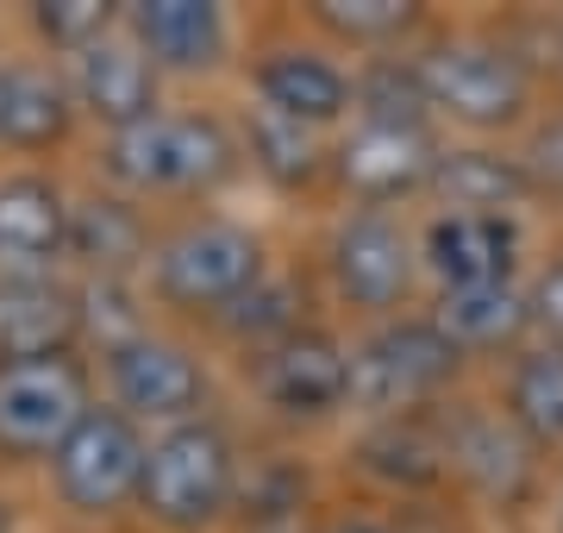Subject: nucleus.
<instances>
[{
	"mask_svg": "<svg viewBox=\"0 0 563 533\" xmlns=\"http://www.w3.org/2000/svg\"><path fill=\"white\" fill-rule=\"evenodd\" d=\"M526 302H532V320H544V327L558 333V346H563V264H551V270H544V276H539V289H532Z\"/></svg>",
	"mask_w": 563,
	"mask_h": 533,
	"instance_id": "7c9ffc66",
	"label": "nucleus"
},
{
	"mask_svg": "<svg viewBox=\"0 0 563 533\" xmlns=\"http://www.w3.org/2000/svg\"><path fill=\"white\" fill-rule=\"evenodd\" d=\"M88 409H95L88 377L69 351L0 365V452L7 458H51Z\"/></svg>",
	"mask_w": 563,
	"mask_h": 533,
	"instance_id": "0eeeda50",
	"label": "nucleus"
},
{
	"mask_svg": "<svg viewBox=\"0 0 563 533\" xmlns=\"http://www.w3.org/2000/svg\"><path fill=\"white\" fill-rule=\"evenodd\" d=\"M507 421L539 446L563 439V346H532L514 358V370H507Z\"/></svg>",
	"mask_w": 563,
	"mask_h": 533,
	"instance_id": "4be33fe9",
	"label": "nucleus"
},
{
	"mask_svg": "<svg viewBox=\"0 0 563 533\" xmlns=\"http://www.w3.org/2000/svg\"><path fill=\"white\" fill-rule=\"evenodd\" d=\"M439 170V144L426 126H351V139L339 144V176L351 195H363L369 207L401 202L413 188H432Z\"/></svg>",
	"mask_w": 563,
	"mask_h": 533,
	"instance_id": "f8f14e48",
	"label": "nucleus"
},
{
	"mask_svg": "<svg viewBox=\"0 0 563 533\" xmlns=\"http://www.w3.org/2000/svg\"><path fill=\"white\" fill-rule=\"evenodd\" d=\"M151 276H157L163 302L225 314L263 276V239L239 220H195L157 246Z\"/></svg>",
	"mask_w": 563,
	"mask_h": 533,
	"instance_id": "7ed1b4c3",
	"label": "nucleus"
},
{
	"mask_svg": "<svg viewBox=\"0 0 563 533\" xmlns=\"http://www.w3.org/2000/svg\"><path fill=\"white\" fill-rule=\"evenodd\" d=\"M325 533H395V527H383V521H369V514H351V521H332Z\"/></svg>",
	"mask_w": 563,
	"mask_h": 533,
	"instance_id": "2f4dec72",
	"label": "nucleus"
},
{
	"mask_svg": "<svg viewBox=\"0 0 563 533\" xmlns=\"http://www.w3.org/2000/svg\"><path fill=\"white\" fill-rule=\"evenodd\" d=\"M239 170V144L207 113H151L107 139V176L139 195H195Z\"/></svg>",
	"mask_w": 563,
	"mask_h": 533,
	"instance_id": "f257e3e1",
	"label": "nucleus"
},
{
	"mask_svg": "<svg viewBox=\"0 0 563 533\" xmlns=\"http://www.w3.org/2000/svg\"><path fill=\"white\" fill-rule=\"evenodd\" d=\"M420 88L426 107L451 113L457 126H476V132H501L526 113V69L514 51L488 39H444L432 44L420 63Z\"/></svg>",
	"mask_w": 563,
	"mask_h": 533,
	"instance_id": "39448f33",
	"label": "nucleus"
},
{
	"mask_svg": "<svg viewBox=\"0 0 563 533\" xmlns=\"http://www.w3.org/2000/svg\"><path fill=\"white\" fill-rule=\"evenodd\" d=\"M526 320H532V302H526L514 283H483V289H444L432 327L451 339L457 351H495L507 339H520Z\"/></svg>",
	"mask_w": 563,
	"mask_h": 533,
	"instance_id": "aec40b11",
	"label": "nucleus"
},
{
	"mask_svg": "<svg viewBox=\"0 0 563 533\" xmlns=\"http://www.w3.org/2000/svg\"><path fill=\"white\" fill-rule=\"evenodd\" d=\"M520 164H526V176H532V188L563 195V120L539 126V139H532V151H526Z\"/></svg>",
	"mask_w": 563,
	"mask_h": 533,
	"instance_id": "c756f323",
	"label": "nucleus"
},
{
	"mask_svg": "<svg viewBox=\"0 0 563 533\" xmlns=\"http://www.w3.org/2000/svg\"><path fill=\"white\" fill-rule=\"evenodd\" d=\"M444 458L483 496H520L526 471H532L526 433L514 421H501V414H463L457 427H451V439H444Z\"/></svg>",
	"mask_w": 563,
	"mask_h": 533,
	"instance_id": "6ab92c4d",
	"label": "nucleus"
},
{
	"mask_svg": "<svg viewBox=\"0 0 563 533\" xmlns=\"http://www.w3.org/2000/svg\"><path fill=\"white\" fill-rule=\"evenodd\" d=\"M69 251V202L44 176H0V276H51Z\"/></svg>",
	"mask_w": 563,
	"mask_h": 533,
	"instance_id": "2eb2a0df",
	"label": "nucleus"
},
{
	"mask_svg": "<svg viewBox=\"0 0 563 533\" xmlns=\"http://www.w3.org/2000/svg\"><path fill=\"white\" fill-rule=\"evenodd\" d=\"M313 20H320L325 32L351 39V44H388V39H401L420 13H413L407 0H320Z\"/></svg>",
	"mask_w": 563,
	"mask_h": 533,
	"instance_id": "bb28decb",
	"label": "nucleus"
},
{
	"mask_svg": "<svg viewBox=\"0 0 563 533\" xmlns=\"http://www.w3.org/2000/svg\"><path fill=\"white\" fill-rule=\"evenodd\" d=\"M0 76H7V69H0Z\"/></svg>",
	"mask_w": 563,
	"mask_h": 533,
	"instance_id": "72a5a7b5",
	"label": "nucleus"
},
{
	"mask_svg": "<svg viewBox=\"0 0 563 533\" xmlns=\"http://www.w3.org/2000/svg\"><path fill=\"white\" fill-rule=\"evenodd\" d=\"M51 477L57 496L76 514H113L139 496L144 477V433L139 421H125L120 409H88L69 427L57 452H51Z\"/></svg>",
	"mask_w": 563,
	"mask_h": 533,
	"instance_id": "423d86ee",
	"label": "nucleus"
},
{
	"mask_svg": "<svg viewBox=\"0 0 563 533\" xmlns=\"http://www.w3.org/2000/svg\"><path fill=\"white\" fill-rule=\"evenodd\" d=\"M107 390H113V409L125 421H157V427H181L195 421L207 395L201 365L176 346V339H157V333H125L107 346Z\"/></svg>",
	"mask_w": 563,
	"mask_h": 533,
	"instance_id": "6e6552de",
	"label": "nucleus"
},
{
	"mask_svg": "<svg viewBox=\"0 0 563 533\" xmlns=\"http://www.w3.org/2000/svg\"><path fill=\"white\" fill-rule=\"evenodd\" d=\"M69 101L107 132H132L157 113V69L125 32H107L69 57Z\"/></svg>",
	"mask_w": 563,
	"mask_h": 533,
	"instance_id": "9b49d317",
	"label": "nucleus"
},
{
	"mask_svg": "<svg viewBox=\"0 0 563 533\" xmlns=\"http://www.w3.org/2000/svg\"><path fill=\"white\" fill-rule=\"evenodd\" d=\"M257 95H263V113L320 132V126L344 120L351 76L332 57H320V51H269L257 63Z\"/></svg>",
	"mask_w": 563,
	"mask_h": 533,
	"instance_id": "f3484780",
	"label": "nucleus"
},
{
	"mask_svg": "<svg viewBox=\"0 0 563 533\" xmlns=\"http://www.w3.org/2000/svg\"><path fill=\"white\" fill-rule=\"evenodd\" d=\"M81 327V302L51 276H0V365L57 358Z\"/></svg>",
	"mask_w": 563,
	"mask_h": 533,
	"instance_id": "dca6fc26",
	"label": "nucleus"
},
{
	"mask_svg": "<svg viewBox=\"0 0 563 533\" xmlns=\"http://www.w3.org/2000/svg\"><path fill=\"white\" fill-rule=\"evenodd\" d=\"M413 239L401 226L388 220L383 207H363L332 232V283L351 308H369V314H388L407 302L413 289Z\"/></svg>",
	"mask_w": 563,
	"mask_h": 533,
	"instance_id": "1a4fd4ad",
	"label": "nucleus"
},
{
	"mask_svg": "<svg viewBox=\"0 0 563 533\" xmlns=\"http://www.w3.org/2000/svg\"><path fill=\"white\" fill-rule=\"evenodd\" d=\"M301 295L288 283H276V276H257V283L244 289L239 302L220 314L225 327L239 333V339H257V346H276V339H288V333H301L295 320H301Z\"/></svg>",
	"mask_w": 563,
	"mask_h": 533,
	"instance_id": "a878e982",
	"label": "nucleus"
},
{
	"mask_svg": "<svg viewBox=\"0 0 563 533\" xmlns=\"http://www.w3.org/2000/svg\"><path fill=\"white\" fill-rule=\"evenodd\" d=\"M76 120V101H69V83L44 63H13L0 76V144L13 151H44L57 144Z\"/></svg>",
	"mask_w": 563,
	"mask_h": 533,
	"instance_id": "a211bd4d",
	"label": "nucleus"
},
{
	"mask_svg": "<svg viewBox=\"0 0 563 533\" xmlns=\"http://www.w3.org/2000/svg\"><path fill=\"white\" fill-rule=\"evenodd\" d=\"M251 157H257L263 176H276L282 188L307 183L313 170H320V144H313V132L295 120H276V113H257V126H251Z\"/></svg>",
	"mask_w": 563,
	"mask_h": 533,
	"instance_id": "393cba45",
	"label": "nucleus"
},
{
	"mask_svg": "<svg viewBox=\"0 0 563 533\" xmlns=\"http://www.w3.org/2000/svg\"><path fill=\"white\" fill-rule=\"evenodd\" d=\"M125 39L144 51L151 69H176V76H201V69H220L225 44H232V25H225L220 7L207 0H139L125 7Z\"/></svg>",
	"mask_w": 563,
	"mask_h": 533,
	"instance_id": "4468645a",
	"label": "nucleus"
},
{
	"mask_svg": "<svg viewBox=\"0 0 563 533\" xmlns=\"http://www.w3.org/2000/svg\"><path fill=\"white\" fill-rule=\"evenodd\" d=\"M0 533H13V514H7V502H0Z\"/></svg>",
	"mask_w": 563,
	"mask_h": 533,
	"instance_id": "473e14b6",
	"label": "nucleus"
},
{
	"mask_svg": "<svg viewBox=\"0 0 563 533\" xmlns=\"http://www.w3.org/2000/svg\"><path fill=\"white\" fill-rule=\"evenodd\" d=\"M351 101H357V120L363 126H426V88H420V69L413 63H369L357 83H351Z\"/></svg>",
	"mask_w": 563,
	"mask_h": 533,
	"instance_id": "b1692460",
	"label": "nucleus"
},
{
	"mask_svg": "<svg viewBox=\"0 0 563 533\" xmlns=\"http://www.w3.org/2000/svg\"><path fill=\"white\" fill-rule=\"evenodd\" d=\"M463 351L432 320H388L351 351V402L369 414L420 409L457 377Z\"/></svg>",
	"mask_w": 563,
	"mask_h": 533,
	"instance_id": "20e7f679",
	"label": "nucleus"
},
{
	"mask_svg": "<svg viewBox=\"0 0 563 533\" xmlns=\"http://www.w3.org/2000/svg\"><path fill=\"white\" fill-rule=\"evenodd\" d=\"M432 188L451 202V214H514L532 195V176L501 151H439Z\"/></svg>",
	"mask_w": 563,
	"mask_h": 533,
	"instance_id": "412c9836",
	"label": "nucleus"
},
{
	"mask_svg": "<svg viewBox=\"0 0 563 533\" xmlns=\"http://www.w3.org/2000/svg\"><path fill=\"white\" fill-rule=\"evenodd\" d=\"M239 490V458H232V439H225L213 421H181V427H163L151 446H144V477H139V502L151 521L163 527H207L213 514L232 502Z\"/></svg>",
	"mask_w": 563,
	"mask_h": 533,
	"instance_id": "f03ea898",
	"label": "nucleus"
},
{
	"mask_svg": "<svg viewBox=\"0 0 563 533\" xmlns=\"http://www.w3.org/2000/svg\"><path fill=\"white\" fill-rule=\"evenodd\" d=\"M32 25H38L44 39L57 44V51H88L95 39H107L113 32V7H101V0H51V7H38L32 13Z\"/></svg>",
	"mask_w": 563,
	"mask_h": 533,
	"instance_id": "cd10ccee",
	"label": "nucleus"
},
{
	"mask_svg": "<svg viewBox=\"0 0 563 533\" xmlns=\"http://www.w3.org/2000/svg\"><path fill=\"white\" fill-rule=\"evenodd\" d=\"M144 246V226L125 202H81L69 207V251L88 258L101 276H120Z\"/></svg>",
	"mask_w": 563,
	"mask_h": 533,
	"instance_id": "5701e85b",
	"label": "nucleus"
},
{
	"mask_svg": "<svg viewBox=\"0 0 563 533\" xmlns=\"http://www.w3.org/2000/svg\"><path fill=\"white\" fill-rule=\"evenodd\" d=\"M369 471L376 477H395V483H426V477H439V446L420 439L413 427H388L369 439Z\"/></svg>",
	"mask_w": 563,
	"mask_h": 533,
	"instance_id": "c85d7f7f",
	"label": "nucleus"
},
{
	"mask_svg": "<svg viewBox=\"0 0 563 533\" xmlns=\"http://www.w3.org/2000/svg\"><path fill=\"white\" fill-rule=\"evenodd\" d=\"M257 390L288 421H320L351 402V351L332 333H288L276 346H263Z\"/></svg>",
	"mask_w": 563,
	"mask_h": 533,
	"instance_id": "9d476101",
	"label": "nucleus"
},
{
	"mask_svg": "<svg viewBox=\"0 0 563 533\" xmlns=\"http://www.w3.org/2000/svg\"><path fill=\"white\" fill-rule=\"evenodd\" d=\"M426 270L444 289H483V283H514L520 264V220L514 214H451L426 226L420 239Z\"/></svg>",
	"mask_w": 563,
	"mask_h": 533,
	"instance_id": "ddd939ff",
	"label": "nucleus"
}]
</instances>
